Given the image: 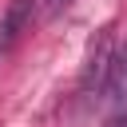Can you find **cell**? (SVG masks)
<instances>
[{"instance_id":"obj_1","label":"cell","mask_w":127,"mask_h":127,"mask_svg":"<svg viewBox=\"0 0 127 127\" xmlns=\"http://www.w3.org/2000/svg\"><path fill=\"white\" fill-rule=\"evenodd\" d=\"M32 20H36V0H8V8L0 12V56H8L20 44Z\"/></svg>"},{"instance_id":"obj_2","label":"cell","mask_w":127,"mask_h":127,"mask_svg":"<svg viewBox=\"0 0 127 127\" xmlns=\"http://www.w3.org/2000/svg\"><path fill=\"white\" fill-rule=\"evenodd\" d=\"M99 99H107L115 111H127V44H119V48L111 52V64H107Z\"/></svg>"},{"instance_id":"obj_3","label":"cell","mask_w":127,"mask_h":127,"mask_svg":"<svg viewBox=\"0 0 127 127\" xmlns=\"http://www.w3.org/2000/svg\"><path fill=\"white\" fill-rule=\"evenodd\" d=\"M107 127H127V111H115V115L107 119Z\"/></svg>"},{"instance_id":"obj_4","label":"cell","mask_w":127,"mask_h":127,"mask_svg":"<svg viewBox=\"0 0 127 127\" xmlns=\"http://www.w3.org/2000/svg\"><path fill=\"white\" fill-rule=\"evenodd\" d=\"M71 0H48V12H60V8H67Z\"/></svg>"}]
</instances>
